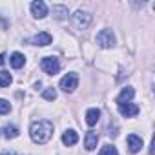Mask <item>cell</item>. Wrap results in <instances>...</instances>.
<instances>
[{"mask_svg":"<svg viewBox=\"0 0 155 155\" xmlns=\"http://www.w3.org/2000/svg\"><path fill=\"white\" fill-rule=\"evenodd\" d=\"M9 62H11V66H13L15 69H20V68L26 64V57H24L22 53H13V55L9 57Z\"/></svg>","mask_w":155,"mask_h":155,"instance_id":"9a60e30c","label":"cell"},{"mask_svg":"<svg viewBox=\"0 0 155 155\" xmlns=\"http://www.w3.org/2000/svg\"><path fill=\"white\" fill-rule=\"evenodd\" d=\"M99 119H101V110L99 108H90L86 111V122H88V126H95L99 122Z\"/></svg>","mask_w":155,"mask_h":155,"instance_id":"7c38bea8","label":"cell"},{"mask_svg":"<svg viewBox=\"0 0 155 155\" xmlns=\"http://www.w3.org/2000/svg\"><path fill=\"white\" fill-rule=\"evenodd\" d=\"M62 142H64L66 146H73V144L79 142V135H77L75 130H68V131H64V135H62Z\"/></svg>","mask_w":155,"mask_h":155,"instance_id":"4fadbf2b","label":"cell"},{"mask_svg":"<svg viewBox=\"0 0 155 155\" xmlns=\"http://www.w3.org/2000/svg\"><path fill=\"white\" fill-rule=\"evenodd\" d=\"M18 135H20V131H18L17 126L11 124V126H6V128H4V137H6V139H17Z\"/></svg>","mask_w":155,"mask_h":155,"instance_id":"2e32d148","label":"cell"},{"mask_svg":"<svg viewBox=\"0 0 155 155\" xmlns=\"http://www.w3.org/2000/svg\"><path fill=\"white\" fill-rule=\"evenodd\" d=\"M128 148H130V151H131V153L140 151V148H142V139H140V137H137L135 133L128 135Z\"/></svg>","mask_w":155,"mask_h":155,"instance_id":"30bf717a","label":"cell"},{"mask_svg":"<svg viewBox=\"0 0 155 155\" xmlns=\"http://www.w3.org/2000/svg\"><path fill=\"white\" fill-rule=\"evenodd\" d=\"M97 142H99V133H97V131H88V133H86V140H84L86 150H88V151L95 150V148H97Z\"/></svg>","mask_w":155,"mask_h":155,"instance_id":"8fae6325","label":"cell"},{"mask_svg":"<svg viewBox=\"0 0 155 155\" xmlns=\"http://www.w3.org/2000/svg\"><path fill=\"white\" fill-rule=\"evenodd\" d=\"M71 18H73V26H75L77 29H86V28L91 24V15H90L88 11H81V9H79Z\"/></svg>","mask_w":155,"mask_h":155,"instance_id":"277c9868","label":"cell"},{"mask_svg":"<svg viewBox=\"0 0 155 155\" xmlns=\"http://www.w3.org/2000/svg\"><path fill=\"white\" fill-rule=\"evenodd\" d=\"M51 13H53V17L58 18V20H64V18H68V15H69L68 6H58V4L51 8Z\"/></svg>","mask_w":155,"mask_h":155,"instance_id":"5bb4252c","label":"cell"},{"mask_svg":"<svg viewBox=\"0 0 155 155\" xmlns=\"http://www.w3.org/2000/svg\"><path fill=\"white\" fill-rule=\"evenodd\" d=\"M133 95H135L133 88H130V86L122 88V90H120V93H119V97H117V104L120 106V104H126V102H130V101L133 99Z\"/></svg>","mask_w":155,"mask_h":155,"instance_id":"9c48e42d","label":"cell"},{"mask_svg":"<svg viewBox=\"0 0 155 155\" xmlns=\"http://www.w3.org/2000/svg\"><path fill=\"white\" fill-rule=\"evenodd\" d=\"M4 62H6V55H4V53H0V66H2Z\"/></svg>","mask_w":155,"mask_h":155,"instance_id":"44dd1931","label":"cell"},{"mask_svg":"<svg viewBox=\"0 0 155 155\" xmlns=\"http://www.w3.org/2000/svg\"><path fill=\"white\" fill-rule=\"evenodd\" d=\"M31 13L35 18H44L48 15V6L42 0H35V2H31Z\"/></svg>","mask_w":155,"mask_h":155,"instance_id":"8992f818","label":"cell"},{"mask_svg":"<svg viewBox=\"0 0 155 155\" xmlns=\"http://www.w3.org/2000/svg\"><path fill=\"white\" fill-rule=\"evenodd\" d=\"M29 135H31L33 142H37V144H46V142L53 137V124H51L49 120H37V122L31 124Z\"/></svg>","mask_w":155,"mask_h":155,"instance_id":"6da1fadb","label":"cell"},{"mask_svg":"<svg viewBox=\"0 0 155 155\" xmlns=\"http://www.w3.org/2000/svg\"><path fill=\"white\" fill-rule=\"evenodd\" d=\"M97 44L101 46V48H113L115 46V35H113V31L111 29H102L99 35H97Z\"/></svg>","mask_w":155,"mask_h":155,"instance_id":"5b68a950","label":"cell"},{"mask_svg":"<svg viewBox=\"0 0 155 155\" xmlns=\"http://www.w3.org/2000/svg\"><path fill=\"white\" fill-rule=\"evenodd\" d=\"M77 86H79V75L77 73H68V75H64L60 79V90L66 91V93L75 91Z\"/></svg>","mask_w":155,"mask_h":155,"instance_id":"3957f363","label":"cell"},{"mask_svg":"<svg viewBox=\"0 0 155 155\" xmlns=\"http://www.w3.org/2000/svg\"><path fill=\"white\" fill-rule=\"evenodd\" d=\"M0 155H20V153H15V151H4V153H0Z\"/></svg>","mask_w":155,"mask_h":155,"instance_id":"7402d4cb","label":"cell"},{"mask_svg":"<svg viewBox=\"0 0 155 155\" xmlns=\"http://www.w3.org/2000/svg\"><path fill=\"white\" fill-rule=\"evenodd\" d=\"M99 155H119V151H117V148H115V146L106 144V146H102V148H101Z\"/></svg>","mask_w":155,"mask_h":155,"instance_id":"ac0fdd59","label":"cell"},{"mask_svg":"<svg viewBox=\"0 0 155 155\" xmlns=\"http://www.w3.org/2000/svg\"><path fill=\"white\" fill-rule=\"evenodd\" d=\"M42 97H44L46 101H55V99H57V91H55L53 88H48V90L42 91Z\"/></svg>","mask_w":155,"mask_h":155,"instance_id":"ffe728a7","label":"cell"},{"mask_svg":"<svg viewBox=\"0 0 155 155\" xmlns=\"http://www.w3.org/2000/svg\"><path fill=\"white\" fill-rule=\"evenodd\" d=\"M119 111L122 117H135L139 113V106L133 104V102H126V104H120L119 106Z\"/></svg>","mask_w":155,"mask_h":155,"instance_id":"ba28073f","label":"cell"},{"mask_svg":"<svg viewBox=\"0 0 155 155\" xmlns=\"http://www.w3.org/2000/svg\"><path fill=\"white\" fill-rule=\"evenodd\" d=\"M9 111H11V104L6 99H0V115H6Z\"/></svg>","mask_w":155,"mask_h":155,"instance_id":"d6986e66","label":"cell"},{"mask_svg":"<svg viewBox=\"0 0 155 155\" xmlns=\"http://www.w3.org/2000/svg\"><path fill=\"white\" fill-rule=\"evenodd\" d=\"M11 73L9 71H0V88H8L11 84Z\"/></svg>","mask_w":155,"mask_h":155,"instance_id":"e0dca14e","label":"cell"},{"mask_svg":"<svg viewBox=\"0 0 155 155\" xmlns=\"http://www.w3.org/2000/svg\"><path fill=\"white\" fill-rule=\"evenodd\" d=\"M28 42L33 44V46H49V44H51V35L44 31V33H38V35H35L33 38H29Z\"/></svg>","mask_w":155,"mask_h":155,"instance_id":"52a82bcc","label":"cell"},{"mask_svg":"<svg viewBox=\"0 0 155 155\" xmlns=\"http://www.w3.org/2000/svg\"><path fill=\"white\" fill-rule=\"evenodd\" d=\"M40 68H42V71L48 73V75H57V73L60 71V62H58L57 57H44V58L40 60Z\"/></svg>","mask_w":155,"mask_h":155,"instance_id":"7a4b0ae2","label":"cell"}]
</instances>
